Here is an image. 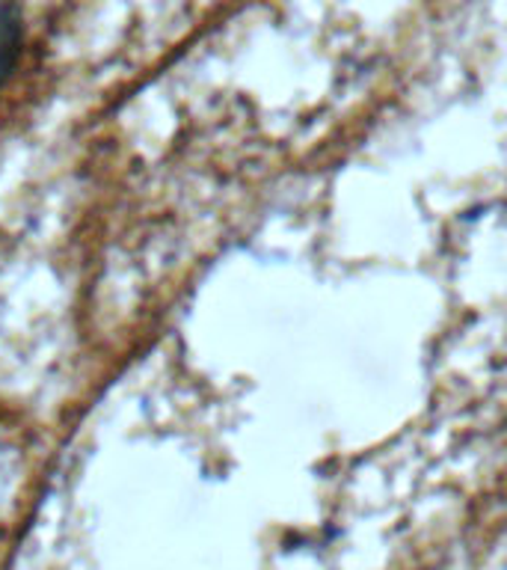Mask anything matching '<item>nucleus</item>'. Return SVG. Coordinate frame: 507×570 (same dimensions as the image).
<instances>
[{
  "instance_id": "nucleus-1",
  "label": "nucleus",
  "mask_w": 507,
  "mask_h": 570,
  "mask_svg": "<svg viewBox=\"0 0 507 570\" xmlns=\"http://www.w3.org/2000/svg\"><path fill=\"white\" fill-rule=\"evenodd\" d=\"M21 42H24L21 12H18L12 0H0V87L16 71L18 57H21Z\"/></svg>"
}]
</instances>
